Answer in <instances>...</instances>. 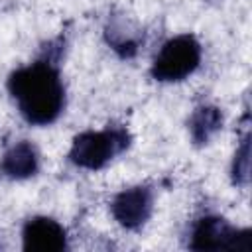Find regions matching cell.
<instances>
[{
  "label": "cell",
  "instance_id": "1",
  "mask_svg": "<svg viewBox=\"0 0 252 252\" xmlns=\"http://www.w3.org/2000/svg\"><path fill=\"white\" fill-rule=\"evenodd\" d=\"M8 91L20 114L35 126L55 122L65 106L63 83L49 61H35L16 69L8 77Z\"/></svg>",
  "mask_w": 252,
  "mask_h": 252
},
{
  "label": "cell",
  "instance_id": "2",
  "mask_svg": "<svg viewBox=\"0 0 252 252\" xmlns=\"http://www.w3.org/2000/svg\"><path fill=\"white\" fill-rule=\"evenodd\" d=\"M130 144V134L126 128H106L102 132H83L75 136L69 159L85 169H100L114 156L126 150Z\"/></svg>",
  "mask_w": 252,
  "mask_h": 252
},
{
  "label": "cell",
  "instance_id": "3",
  "mask_svg": "<svg viewBox=\"0 0 252 252\" xmlns=\"http://www.w3.org/2000/svg\"><path fill=\"white\" fill-rule=\"evenodd\" d=\"M199 61H201L199 41L189 33L175 35L167 39L161 45L159 53L156 55L152 65V77L163 83L183 81L199 67Z\"/></svg>",
  "mask_w": 252,
  "mask_h": 252
},
{
  "label": "cell",
  "instance_id": "4",
  "mask_svg": "<svg viewBox=\"0 0 252 252\" xmlns=\"http://www.w3.org/2000/svg\"><path fill=\"white\" fill-rule=\"evenodd\" d=\"M193 250H252V232L248 228L236 230L220 217H203L197 220L191 244Z\"/></svg>",
  "mask_w": 252,
  "mask_h": 252
},
{
  "label": "cell",
  "instance_id": "5",
  "mask_svg": "<svg viewBox=\"0 0 252 252\" xmlns=\"http://www.w3.org/2000/svg\"><path fill=\"white\" fill-rule=\"evenodd\" d=\"M152 209H154V195L152 189L144 185H136L120 191L110 205L112 217L126 228L142 226L150 219Z\"/></svg>",
  "mask_w": 252,
  "mask_h": 252
},
{
  "label": "cell",
  "instance_id": "6",
  "mask_svg": "<svg viewBox=\"0 0 252 252\" xmlns=\"http://www.w3.org/2000/svg\"><path fill=\"white\" fill-rule=\"evenodd\" d=\"M24 250L28 252H59L67 246L63 226L49 217H33L22 230Z\"/></svg>",
  "mask_w": 252,
  "mask_h": 252
},
{
  "label": "cell",
  "instance_id": "7",
  "mask_svg": "<svg viewBox=\"0 0 252 252\" xmlns=\"http://www.w3.org/2000/svg\"><path fill=\"white\" fill-rule=\"evenodd\" d=\"M0 169L12 179H26L37 171V152L30 142L14 144L2 158Z\"/></svg>",
  "mask_w": 252,
  "mask_h": 252
},
{
  "label": "cell",
  "instance_id": "8",
  "mask_svg": "<svg viewBox=\"0 0 252 252\" xmlns=\"http://www.w3.org/2000/svg\"><path fill=\"white\" fill-rule=\"evenodd\" d=\"M222 126V114L217 106H199L189 118V132L193 142L205 144Z\"/></svg>",
  "mask_w": 252,
  "mask_h": 252
},
{
  "label": "cell",
  "instance_id": "9",
  "mask_svg": "<svg viewBox=\"0 0 252 252\" xmlns=\"http://www.w3.org/2000/svg\"><path fill=\"white\" fill-rule=\"evenodd\" d=\"M250 179V136L246 134L234 154L232 163V181L240 187H246Z\"/></svg>",
  "mask_w": 252,
  "mask_h": 252
}]
</instances>
